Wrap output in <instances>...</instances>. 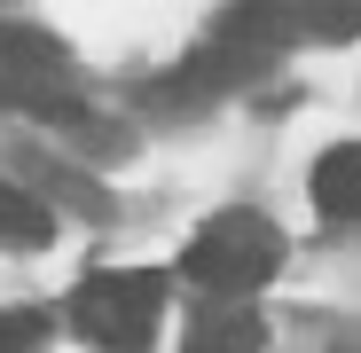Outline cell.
Returning a JSON list of instances; mask_svg holds the SVG:
<instances>
[{
	"mask_svg": "<svg viewBox=\"0 0 361 353\" xmlns=\"http://www.w3.org/2000/svg\"><path fill=\"white\" fill-rule=\"evenodd\" d=\"M180 267H189V283L212 290L220 306H244L252 290L283 267V228L259 220V212H220V220H204L189 235V259Z\"/></svg>",
	"mask_w": 361,
	"mask_h": 353,
	"instance_id": "obj_1",
	"label": "cell"
},
{
	"mask_svg": "<svg viewBox=\"0 0 361 353\" xmlns=\"http://www.w3.org/2000/svg\"><path fill=\"white\" fill-rule=\"evenodd\" d=\"M314 204L322 220H361V142H338L314 165Z\"/></svg>",
	"mask_w": 361,
	"mask_h": 353,
	"instance_id": "obj_4",
	"label": "cell"
},
{
	"mask_svg": "<svg viewBox=\"0 0 361 353\" xmlns=\"http://www.w3.org/2000/svg\"><path fill=\"white\" fill-rule=\"evenodd\" d=\"M39 345V314L32 306H0V353H32Z\"/></svg>",
	"mask_w": 361,
	"mask_h": 353,
	"instance_id": "obj_7",
	"label": "cell"
},
{
	"mask_svg": "<svg viewBox=\"0 0 361 353\" xmlns=\"http://www.w3.org/2000/svg\"><path fill=\"white\" fill-rule=\"evenodd\" d=\"M157 314H165V275L149 267H118V275H87L79 299H71V322L87 345L102 353H142L157 337Z\"/></svg>",
	"mask_w": 361,
	"mask_h": 353,
	"instance_id": "obj_2",
	"label": "cell"
},
{
	"mask_svg": "<svg viewBox=\"0 0 361 353\" xmlns=\"http://www.w3.org/2000/svg\"><path fill=\"white\" fill-rule=\"evenodd\" d=\"M63 47H55L47 32L32 24H0V102H16V110H47V102H63Z\"/></svg>",
	"mask_w": 361,
	"mask_h": 353,
	"instance_id": "obj_3",
	"label": "cell"
},
{
	"mask_svg": "<svg viewBox=\"0 0 361 353\" xmlns=\"http://www.w3.org/2000/svg\"><path fill=\"white\" fill-rule=\"evenodd\" d=\"M47 235H55L47 204L32 189H16V181H0V252H39Z\"/></svg>",
	"mask_w": 361,
	"mask_h": 353,
	"instance_id": "obj_6",
	"label": "cell"
},
{
	"mask_svg": "<svg viewBox=\"0 0 361 353\" xmlns=\"http://www.w3.org/2000/svg\"><path fill=\"white\" fill-rule=\"evenodd\" d=\"M189 353H259V314L252 306H204L197 330H189Z\"/></svg>",
	"mask_w": 361,
	"mask_h": 353,
	"instance_id": "obj_5",
	"label": "cell"
}]
</instances>
